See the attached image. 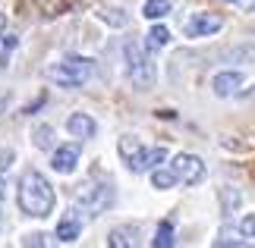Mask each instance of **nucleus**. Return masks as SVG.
I'll use <instances>...</instances> for the list:
<instances>
[{
  "mask_svg": "<svg viewBox=\"0 0 255 248\" xmlns=\"http://www.w3.org/2000/svg\"><path fill=\"white\" fill-rule=\"evenodd\" d=\"M151 185H154V188H170V185H176L173 170H170V166H167V170H154V173H151Z\"/></svg>",
  "mask_w": 255,
  "mask_h": 248,
  "instance_id": "a211bd4d",
  "label": "nucleus"
},
{
  "mask_svg": "<svg viewBox=\"0 0 255 248\" xmlns=\"http://www.w3.org/2000/svg\"><path fill=\"white\" fill-rule=\"evenodd\" d=\"M32 138H35V148H41V151H51L54 148V129L51 126H35Z\"/></svg>",
  "mask_w": 255,
  "mask_h": 248,
  "instance_id": "2eb2a0df",
  "label": "nucleus"
},
{
  "mask_svg": "<svg viewBox=\"0 0 255 248\" xmlns=\"http://www.w3.org/2000/svg\"><path fill=\"white\" fill-rule=\"evenodd\" d=\"M16 201H19V211L28 214V217H47L57 204V195H54V185L44 179L38 170H28L22 173L16 188Z\"/></svg>",
  "mask_w": 255,
  "mask_h": 248,
  "instance_id": "f257e3e1",
  "label": "nucleus"
},
{
  "mask_svg": "<svg viewBox=\"0 0 255 248\" xmlns=\"http://www.w3.org/2000/svg\"><path fill=\"white\" fill-rule=\"evenodd\" d=\"M3 195H6V179H3V173H0V201H3Z\"/></svg>",
  "mask_w": 255,
  "mask_h": 248,
  "instance_id": "b1692460",
  "label": "nucleus"
},
{
  "mask_svg": "<svg viewBox=\"0 0 255 248\" xmlns=\"http://www.w3.org/2000/svg\"><path fill=\"white\" fill-rule=\"evenodd\" d=\"M227 3H237V0H227Z\"/></svg>",
  "mask_w": 255,
  "mask_h": 248,
  "instance_id": "a878e982",
  "label": "nucleus"
},
{
  "mask_svg": "<svg viewBox=\"0 0 255 248\" xmlns=\"http://www.w3.org/2000/svg\"><path fill=\"white\" fill-rule=\"evenodd\" d=\"M139 239V226H117V230L107 236V245L111 248H129Z\"/></svg>",
  "mask_w": 255,
  "mask_h": 248,
  "instance_id": "f8f14e48",
  "label": "nucleus"
},
{
  "mask_svg": "<svg viewBox=\"0 0 255 248\" xmlns=\"http://www.w3.org/2000/svg\"><path fill=\"white\" fill-rule=\"evenodd\" d=\"M66 129H70V135H76V138H92L98 126L88 113H73L70 120H66Z\"/></svg>",
  "mask_w": 255,
  "mask_h": 248,
  "instance_id": "9b49d317",
  "label": "nucleus"
},
{
  "mask_svg": "<svg viewBox=\"0 0 255 248\" xmlns=\"http://www.w3.org/2000/svg\"><path fill=\"white\" fill-rule=\"evenodd\" d=\"M170 170L176 176V182H183V185H199L205 179V164H202V157H195V154H176Z\"/></svg>",
  "mask_w": 255,
  "mask_h": 248,
  "instance_id": "39448f33",
  "label": "nucleus"
},
{
  "mask_svg": "<svg viewBox=\"0 0 255 248\" xmlns=\"http://www.w3.org/2000/svg\"><path fill=\"white\" fill-rule=\"evenodd\" d=\"M145 19H164L170 13V0H145Z\"/></svg>",
  "mask_w": 255,
  "mask_h": 248,
  "instance_id": "dca6fc26",
  "label": "nucleus"
},
{
  "mask_svg": "<svg viewBox=\"0 0 255 248\" xmlns=\"http://www.w3.org/2000/svg\"><path fill=\"white\" fill-rule=\"evenodd\" d=\"M221 16L218 13H195L186 19V25H183V32L186 38H205V35H214V32H221Z\"/></svg>",
  "mask_w": 255,
  "mask_h": 248,
  "instance_id": "423d86ee",
  "label": "nucleus"
},
{
  "mask_svg": "<svg viewBox=\"0 0 255 248\" xmlns=\"http://www.w3.org/2000/svg\"><path fill=\"white\" fill-rule=\"evenodd\" d=\"M240 85H243V76L240 73H218V76H214V82H211V88H214V94H218V97H230Z\"/></svg>",
  "mask_w": 255,
  "mask_h": 248,
  "instance_id": "9d476101",
  "label": "nucleus"
},
{
  "mask_svg": "<svg viewBox=\"0 0 255 248\" xmlns=\"http://www.w3.org/2000/svg\"><path fill=\"white\" fill-rule=\"evenodd\" d=\"M79 233H82L79 211H66L60 217V223H57V239H60V242H76V239H79Z\"/></svg>",
  "mask_w": 255,
  "mask_h": 248,
  "instance_id": "6e6552de",
  "label": "nucleus"
},
{
  "mask_svg": "<svg viewBox=\"0 0 255 248\" xmlns=\"http://www.w3.org/2000/svg\"><path fill=\"white\" fill-rule=\"evenodd\" d=\"M176 239H173V220H161V226H158V233H154V239H151V245L154 248H170Z\"/></svg>",
  "mask_w": 255,
  "mask_h": 248,
  "instance_id": "4468645a",
  "label": "nucleus"
},
{
  "mask_svg": "<svg viewBox=\"0 0 255 248\" xmlns=\"http://www.w3.org/2000/svg\"><path fill=\"white\" fill-rule=\"evenodd\" d=\"M3 35H6V16L0 13V38H3Z\"/></svg>",
  "mask_w": 255,
  "mask_h": 248,
  "instance_id": "393cba45",
  "label": "nucleus"
},
{
  "mask_svg": "<svg viewBox=\"0 0 255 248\" xmlns=\"http://www.w3.org/2000/svg\"><path fill=\"white\" fill-rule=\"evenodd\" d=\"M76 164H79V145H60L54 148V157H51V166L57 173H73Z\"/></svg>",
  "mask_w": 255,
  "mask_h": 248,
  "instance_id": "0eeeda50",
  "label": "nucleus"
},
{
  "mask_svg": "<svg viewBox=\"0 0 255 248\" xmlns=\"http://www.w3.org/2000/svg\"><path fill=\"white\" fill-rule=\"evenodd\" d=\"M98 16H101L104 22H111V25H126V16L120 13V9H101Z\"/></svg>",
  "mask_w": 255,
  "mask_h": 248,
  "instance_id": "6ab92c4d",
  "label": "nucleus"
},
{
  "mask_svg": "<svg viewBox=\"0 0 255 248\" xmlns=\"http://www.w3.org/2000/svg\"><path fill=\"white\" fill-rule=\"evenodd\" d=\"M167 41H170V32L164 25H154L151 32H148V47L151 51H161V47H167Z\"/></svg>",
  "mask_w": 255,
  "mask_h": 248,
  "instance_id": "f3484780",
  "label": "nucleus"
},
{
  "mask_svg": "<svg viewBox=\"0 0 255 248\" xmlns=\"http://www.w3.org/2000/svg\"><path fill=\"white\" fill-rule=\"evenodd\" d=\"M240 233L246 236V239H255V214H249V217L240 220Z\"/></svg>",
  "mask_w": 255,
  "mask_h": 248,
  "instance_id": "aec40b11",
  "label": "nucleus"
},
{
  "mask_svg": "<svg viewBox=\"0 0 255 248\" xmlns=\"http://www.w3.org/2000/svg\"><path fill=\"white\" fill-rule=\"evenodd\" d=\"M92 73H95V63L88 60V57L70 54V57H63L60 63H54L47 69V79L57 82L60 88H79V85H85L88 79H92Z\"/></svg>",
  "mask_w": 255,
  "mask_h": 248,
  "instance_id": "f03ea898",
  "label": "nucleus"
},
{
  "mask_svg": "<svg viewBox=\"0 0 255 248\" xmlns=\"http://www.w3.org/2000/svg\"><path fill=\"white\" fill-rule=\"evenodd\" d=\"M9 101H13V94H9L6 88H0V113H3L6 107H9Z\"/></svg>",
  "mask_w": 255,
  "mask_h": 248,
  "instance_id": "4be33fe9",
  "label": "nucleus"
},
{
  "mask_svg": "<svg viewBox=\"0 0 255 248\" xmlns=\"http://www.w3.org/2000/svg\"><path fill=\"white\" fill-rule=\"evenodd\" d=\"M142 151H145V145L139 142V138H132V135H123L120 138V157L126 161V166H129L132 173H135V164H139Z\"/></svg>",
  "mask_w": 255,
  "mask_h": 248,
  "instance_id": "1a4fd4ad",
  "label": "nucleus"
},
{
  "mask_svg": "<svg viewBox=\"0 0 255 248\" xmlns=\"http://www.w3.org/2000/svg\"><path fill=\"white\" fill-rule=\"evenodd\" d=\"M76 201H79V207L88 214H104L107 207L114 204V188L107 182H88V185L79 188Z\"/></svg>",
  "mask_w": 255,
  "mask_h": 248,
  "instance_id": "20e7f679",
  "label": "nucleus"
},
{
  "mask_svg": "<svg viewBox=\"0 0 255 248\" xmlns=\"http://www.w3.org/2000/svg\"><path fill=\"white\" fill-rule=\"evenodd\" d=\"M164 157H167V151L164 148H145L139 164H135V173H145V170H154L158 164H164Z\"/></svg>",
  "mask_w": 255,
  "mask_h": 248,
  "instance_id": "ddd939ff",
  "label": "nucleus"
},
{
  "mask_svg": "<svg viewBox=\"0 0 255 248\" xmlns=\"http://www.w3.org/2000/svg\"><path fill=\"white\" fill-rule=\"evenodd\" d=\"M13 151H0V173H3V170H9V161H13Z\"/></svg>",
  "mask_w": 255,
  "mask_h": 248,
  "instance_id": "412c9836",
  "label": "nucleus"
},
{
  "mask_svg": "<svg viewBox=\"0 0 255 248\" xmlns=\"http://www.w3.org/2000/svg\"><path fill=\"white\" fill-rule=\"evenodd\" d=\"M123 60H126V73H129L132 85L151 88V82H154V63L148 60V54H145L135 41L123 44Z\"/></svg>",
  "mask_w": 255,
  "mask_h": 248,
  "instance_id": "7ed1b4c3",
  "label": "nucleus"
},
{
  "mask_svg": "<svg viewBox=\"0 0 255 248\" xmlns=\"http://www.w3.org/2000/svg\"><path fill=\"white\" fill-rule=\"evenodd\" d=\"M22 245H44V236H25V239H22Z\"/></svg>",
  "mask_w": 255,
  "mask_h": 248,
  "instance_id": "5701e85b",
  "label": "nucleus"
}]
</instances>
